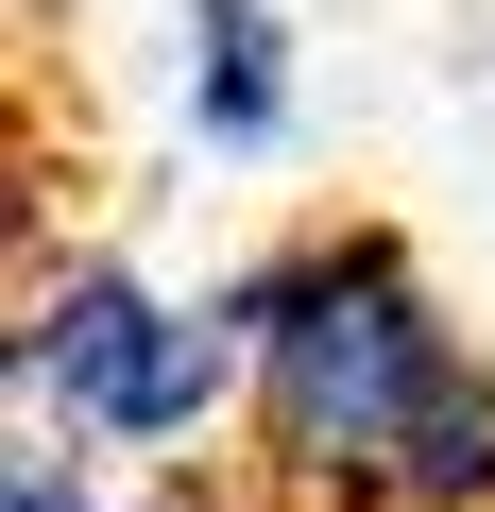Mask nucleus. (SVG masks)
Masks as SVG:
<instances>
[{"label":"nucleus","instance_id":"f257e3e1","mask_svg":"<svg viewBox=\"0 0 495 512\" xmlns=\"http://www.w3.org/2000/svg\"><path fill=\"white\" fill-rule=\"evenodd\" d=\"M222 308L257 342L239 444L291 512H495V342L393 222H291L222 274Z\"/></svg>","mask_w":495,"mask_h":512},{"label":"nucleus","instance_id":"f03ea898","mask_svg":"<svg viewBox=\"0 0 495 512\" xmlns=\"http://www.w3.org/2000/svg\"><path fill=\"white\" fill-rule=\"evenodd\" d=\"M0 376H18V410L52 444H120V461H188L239 427V393H257V342H239L222 291H154L137 256H35L18 274V342H0Z\"/></svg>","mask_w":495,"mask_h":512},{"label":"nucleus","instance_id":"7ed1b4c3","mask_svg":"<svg viewBox=\"0 0 495 512\" xmlns=\"http://www.w3.org/2000/svg\"><path fill=\"white\" fill-rule=\"evenodd\" d=\"M171 86H188V137L274 171L308 137V69H291V0H171Z\"/></svg>","mask_w":495,"mask_h":512},{"label":"nucleus","instance_id":"20e7f679","mask_svg":"<svg viewBox=\"0 0 495 512\" xmlns=\"http://www.w3.org/2000/svg\"><path fill=\"white\" fill-rule=\"evenodd\" d=\"M0 512H120V495H103V461H86V444L18 427V461H0Z\"/></svg>","mask_w":495,"mask_h":512}]
</instances>
